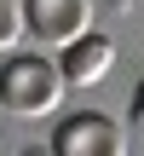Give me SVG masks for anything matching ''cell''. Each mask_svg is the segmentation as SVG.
I'll list each match as a JSON object with an SVG mask.
<instances>
[{
	"label": "cell",
	"instance_id": "6da1fadb",
	"mask_svg": "<svg viewBox=\"0 0 144 156\" xmlns=\"http://www.w3.org/2000/svg\"><path fill=\"white\" fill-rule=\"evenodd\" d=\"M63 69H58V58H46V52H12L6 64H0V110H12V116H23V122H40V116H52L58 110V98H63Z\"/></svg>",
	"mask_w": 144,
	"mask_h": 156
},
{
	"label": "cell",
	"instance_id": "3957f363",
	"mask_svg": "<svg viewBox=\"0 0 144 156\" xmlns=\"http://www.w3.org/2000/svg\"><path fill=\"white\" fill-rule=\"evenodd\" d=\"M29 12V35L40 46H63L81 29H92V0H23Z\"/></svg>",
	"mask_w": 144,
	"mask_h": 156
},
{
	"label": "cell",
	"instance_id": "277c9868",
	"mask_svg": "<svg viewBox=\"0 0 144 156\" xmlns=\"http://www.w3.org/2000/svg\"><path fill=\"white\" fill-rule=\"evenodd\" d=\"M58 69H63V81H69V87H98V81L115 69V46H110V35L81 29L75 41H63V46H58Z\"/></svg>",
	"mask_w": 144,
	"mask_h": 156
},
{
	"label": "cell",
	"instance_id": "8992f818",
	"mask_svg": "<svg viewBox=\"0 0 144 156\" xmlns=\"http://www.w3.org/2000/svg\"><path fill=\"white\" fill-rule=\"evenodd\" d=\"M133 122H139V133H144V75H139V87H133Z\"/></svg>",
	"mask_w": 144,
	"mask_h": 156
},
{
	"label": "cell",
	"instance_id": "5b68a950",
	"mask_svg": "<svg viewBox=\"0 0 144 156\" xmlns=\"http://www.w3.org/2000/svg\"><path fill=\"white\" fill-rule=\"evenodd\" d=\"M23 29H29V12H23V0H0V52H12Z\"/></svg>",
	"mask_w": 144,
	"mask_h": 156
},
{
	"label": "cell",
	"instance_id": "7a4b0ae2",
	"mask_svg": "<svg viewBox=\"0 0 144 156\" xmlns=\"http://www.w3.org/2000/svg\"><path fill=\"white\" fill-rule=\"evenodd\" d=\"M52 151L58 156H121L127 151V127L110 122L104 110H75L52 127Z\"/></svg>",
	"mask_w": 144,
	"mask_h": 156
}]
</instances>
